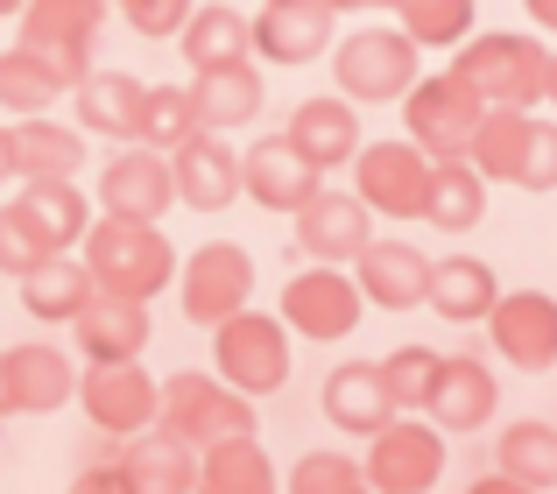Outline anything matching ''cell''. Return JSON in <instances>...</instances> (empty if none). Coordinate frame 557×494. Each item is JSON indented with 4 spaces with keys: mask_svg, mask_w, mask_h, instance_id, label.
Returning a JSON list of instances; mask_svg holds the SVG:
<instances>
[{
    "mask_svg": "<svg viewBox=\"0 0 557 494\" xmlns=\"http://www.w3.org/2000/svg\"><path fill=\"white\" fill-rule=\"evenodd\" d=\"M78 261L92 269L99 297H127V304H156L170 289V275H177V247L156 220H113V212H99L92 226H85L78 240Z\"/></svg>",
    "mask_w": 557,
    "mask_h": 494,
    "instance_id": "obj_1",
    "label": "cell"
},
{
    "mask_svg": "<svg viewBox=\"0 0 557 494\" xmlns=\"http://www.w3.org/2000/svg\"><path fill=\"white\" fill-rule=\"evenodd\" d=\"M423 78V50L395 22H360L332 42V92L354 107H403V92Z\"/></svg>",
    "mask_w": 557,
    "mask_h": 494,
    "instance_id": "obj_2",
    "label": "cell"
},
{
    "mask_svg": "<svg viewBox=\"0 0 557 494\" xmlns=\"http://www.w3.org/2000/svg\"><path fill=\"white\" fill-rule=\"evenodd\" d=\"M289 368H297V332L283 325L275 311H233L226 325H212V374L240 396H283Z\"/></svg>",
    "mask_w": 557,
    "mask_h": 494,
    "instance_id": "obj_3",
    "label": "cell"
},
{
    "mask_svg": "<svg viewBox=\"0 0 557 494\" xmlns=\"http://www.w3.org/2000/svg\"><path fill=\"white\" fill-rule=\"evenodd\" d=\"M544 64H550V42L508 36V28H494V36L473 28V36L451 50V71L480 92V107H516V113L544 107Z\"/></svg>",
    "mask_w": 557,
    "mask_h": 494,
    "instance_id": "obj_4",
    "label": "cell"
},
{
    "mask_svg": "<svg viewBox=\"0 0 557 494\" xmlns=\"http://www.w3.org/2000/svg\"><path fill=\"white\" fill-rule=\"evenodd\" d=\"M156 431H170V439L184 445H219V439H247L255 424V396H240V388H226L219 374L205 368H177L163 388H156Z\"/></svg>",
    "mask_w": 557,
    "mask_h": 494,
    "instance_id": "obj_5",
    "label": "cell"
},
{
    "mask_svg": "<svg viewBox=\"0 0 557 494\" xmlns=\"http://www.w3.org/2000/svg\"><path fill=\"white\" fill-rule=\"evenodd\" d=\"M480 92L459 78V71H423L417 85L403 92V135L417 141L431 163H451V156L473 149V127H480Z\"/></svg>",
    "mask_w": 557,
    "mask_h": 494,
    "instance_id": "obj_6",
    "label": "cell"
},
{
    "mask_svg": "<svg viewBox=\"0 0 557 494\" xmlns=\"http://www.w3.org/2000/svg\"><path fill=\"white\" fill-rule=\"evenodd\" d=\"M255 304V255L240 240H205L198 255L177 261V311L190 325H226L233 311Z\"/></svg>",
    "mask_w": 557,
    "mask_h": 494,
    "instance_id": "obj_7",
    "label": "cell"
},
{
    "mask_svg": "<svg viewBox=\"0 0 557 494\" xmlns=\"http://www.w3.org/2000/svg\"><path fill=\"white\" fill-rule=\"evenodd\" d=\"M360 473H368L374 494H431L445 481V431L431 417H388L368 439Z\"/></svg>",
    "mask_w": 557,
    "mask_h": 494,
    "instance_id": "obj_8",
    "label": "cell"
},
{
    "mask_svg": "<svg viewBox=\"0 0 557 494\" xmlns=\"http://www.w3.org/2000/svg\"><path fill=\"white\" fill-rule=\"evenodd\" d=\"M354 192L360 206L374 212V220H423V198H431V156L417 149V141H360L354 156Z\"/></svg>",
    "mask_w": 557,
    "mask_h": 494,
    "instance_id": "obj_9",
    "label": "cell"
},
{
    "mask_svg": "<svg viewBox=\"0 0 557 494\" xmlns=\"http://www.w3.org/2000/svg\"><path fill=\"white\" fill-rule=\"evenodd\" d=\"M275 318H283L297 339H346V332H360V318H368V297H360L354 269H332V261H318V269L289 275L283 283V304H275Z\"/></svg>",
    "mask_w": 557,
    "mask_h": 494,
    "instance_id": "obj_10",
    "label": "cell"
},
{
    "mask_svg": "<svg viewBox=\"0 0 557 494\" xmlns=\"http://www.w3.org/2000/svg\"><path fill=\"white\" fill-rule=\"evenodd\" d=\"M107 0H28L14 22H22V42L28 50H42L57 71H64L71 85L92 71V50L99 36H107Z\"/></svg>",
    "mask_w": 557,
    "mask_h": 494,
    "instance_id": "obj_11",
    "label": "cell"
},
{
    "mask_svg": "<svg viewBox=\"0 0 557 494\" xmlns=\"http://www.w3.org/2000/svg\"><path fill=\"white\" fill-rule=\"evenodd\" d=\"M480 325H487L494 354L516 374H550L557 368V297L550 289H502Z\"/></svg>",
    "mask_w": 557,
    "mask_h": 494,
    "instance_id": "obj_12",
    "label": "cell"
},
{
    "mask_svg": "<svg viewBox=\"0 0 557 494\" xmlns=\"http://www.w3.org/2000/svg\"><path fill=\"white\" fill-rule=\"evenodd\" d=\"M99 212H113V220H170V206H177V177H170V156L163 149H141V141H121V156H107V170H99V192H92Z\"/></svg>",
    "mask_w": 557,
    "mask_h": 494,
    "instance_id": "obj_13",
    "label": "cell"
},
{
    "mask_svg": "<svg viewBox=\"0 0 557 494\" xmlns=\"http://www.w3.org/2000/svg\"><path fill=\"white\" fill-rule=\"evenodd\" d=\"M332 22L339 14L325 8V0H261L255 14H247V28H255V57L275 71H304L318 64V57H332Z\"/></svg>",
    "mask_w": 557,
    "mask_h": 494,
    "instance_id": "obj_14",
    "label": "cell"
},
{
    "mask_svg": "<svg viewBox=\"0 0 557 494\" xmlns=\"http://www.w3.org/2000/svg\"><path fill=\"white\" fill-rule=\"evenodd\" d=\"M289 226H297V247L311 261H332V269H354L360 247L374 240V212L360 206V192H339V184H318L311 198H304L297 212H289Z\"/></svg>",
    "mask_w": 557,
    "mask_h": 494,
    "instance_id": "obj_15",
    "label": "cell"
},
{
    "mask_svg": "<svg viewBox=\"0 0 557 494\" xmlns=\"http://www.w3.org/2000/svg\"><path fill=\"white\" fill-rule=\"evenodd\" d=\"M0 382H8V417H57L78 403V360L50 339L0 346Z\"/></svg>",
    "mask_w": 557,
    "mask_h": 494,
    "instance_id": "obj_16",
    "label": "cell"
},
{
    "mask_svg": "<svg viewBox=\"0 0 557 494\" xmlns=\"http://www.w3.org/2000/svg\"><path fill=\"white\" fill-rule=\"evenodd\" d=\"M156 374L141 360H121V368H78V410L92 431L107 439H135V431L156 424Z\"/></svg>",
    "mask_w": 557,
    "mask_h": 494,
    "instance_id": "obj_17",
    "label": "cell"
},
{
    "mask_svg": "<svg viewBox=\"0 0 557 494\" xmlns=\"http://www.w3.org/2000/svg\"><path fill=\"white\" fill-rule=\"evenodd\" d=\"M318 184H325V170H318L289 135H261L255 149H240V198L261 206V212H275V220L297 212Z\"/></svg>",
    "mask_w": 557,
    "mask_h": 494,
    "instance_id": "obj_18",
    "label": "cell"
},
{
    "mask_svg": "<svg viewBox=\"0 0 557 494\" xmlns=\"http://www.w3.org/2000/svg\"><path fill=\"white\" fill-rule=\"evenodd\" d=\"M170 177H177V206L184 212H226V206H240V149H233V135L198 127L184 149H170Z\"/></svg>",
    "mask_w": 557,
    "mask_h": 494,
    "instance_id": "obj_19",
    "label": "cell"
},
{
    "mask_svg": "<svg viewBox=\"0 0 557 494\" xmlns=\"http://www.w3.org/2000/svg\"><path fill=\"white\" fill-rule=\"evenodd\" d=\"M354 283L360 297L374 304V311H423V297H431V255H423L417 240H368L354 261Z\"/></svg>",
    "mask_w": 557,
    "mask_h": 494,
    "instance_id": "obj_20",
    "label": "cell"
},
{
    "mask_svg": "<svg viewBox=\"0 0 557 494\" xmlns=\"http://www.w3.org/2000/svg\"><path fill=\"white\" fill-rule=\"evenodd\" d=\"M156 339V318L149 304H127V297H92L78 318H71V346H78L85 368H121V360H141Z\"/></svg>",
    "mask_w": 557,
    "mask_h": 494,
    "instance_id": "obj_21",
    "label": "cell"
},
{
    "mask_svg": "<svg viewBox=\"0 0 557 494\" xmlns=\"http://www.w3.org/2000/svg\"><path fill=\"white\" fill-rule=\"evenodd\" d=\"M494 410H502V382L487 374V360H473V354L437 360V388H431V403H423V417H431L437 431H451V439L487 431Z\"/></svg>",
    "mask_w": 557,
    "mask_h": 494,
    "instance_id": "obj_22",
    "label": "cell"
},
{
    "mask_svg": "<svg viewBox=\"0 0 557 494\" xmlns=\"http://www.w3.org/2000/svg\"><path fill=\"white\" fill-rule=\"evenodd\" d=\"M289 141H297L304 156H311L325 177H339V170H354L360 141H368V127H360V107L339 92H318V99H297V113H289L283 127Z\"/></svg>",
    "mask_w": 557,
    "mask_h": 494,
    "instance_id": "obj_23",
    "label": "cell"
},
{
    "mask_svg": "<svg viewBox=\"0 0 557 494\" xmlns=\"http://www.w3.org/2000/svg\"><path fill=\"white\" fill-rule=\"evenodd\" d=\"M14 212H22V226L50 247V255H78L85 226L99 220V206L78 192V177H28L22 192H14Z\"/></svg>",
    "mask_w": 557,
    "mask_h": 494,
    "instance_id": "obj_24",
    "label": "cell"
},
{
    "mask_svg": "<svg viewBox=\"0 0 557 494\" xmlns=\"http://www.w3.org/2000/svg\"><path fill=\"white\" fill-rule=\"evenodd\" d=\"M141 99H149V78H135V71H85L78 85H71V121L85 127V135H107V141H135L141 135Z\"/></svg>",
    "mask_w": 557,
    "mask_h": 494,
    "instance_id": "obj_25",
    "label": "cell"
},
{
    "mask_svg": "<svg viewBox=\"0 0 557 494\" xmlns=\"http://www.w3.org/2000/svg\"><path fill=\"white\" fill-rule=\"evenodd\" d=\"M318 410H325V424L339 431V439H374L395 417L381 360H339V368L325 374V388H318Z\"/></svg>",
    "mask_w": 557,
    "mask_h": 494,
    "instance_id": "obj_26",
    "label": "cell"
},
{
    "mask_svg": "<svg viewBox=\"0 0 557 494\" xmlns=\"http://www.w3.org/2000/svg\"><path fill=\"white\" fill-rule=\"evenodd\" d=\"M8 141H14V184L28 177H78L85 170V127L78 121H57V113H28V121H8Z\"/></svg>",
    "mask_w": 557,
    "mask_h": 494,
    "instance_id": "obj_27",
    "label": "cell"
},
{
    "mask_svg": "<svg viewBox=\"0 0 557 494\" xmlns=\"http://www.w3.org/2000/svg\"><path fill=\"white\" fill-rule=\"evenodd\" d=\"M190 99H198V121L212 127V135H240V127L261 121L269 85H261V64H255V57H240V64L198 71V78H190Z\"/></svg>",
    "mask_w": 557,
    "mask_h": 494,
    "instance_id": "obj_28",
    "label": "cell"
},
{
    "mask_svg": "<svg viewBox=\"0 0 557 494\" xmlns=\"http://www.w3.org/2000/svg\"><path fill=\"white\" fill-rule=\"evenodd\" d=\"M121 473L135 494H190L198 487V445L170 439V431H135V439H121Z\"/></svg>",
    "mask_w": 557,
    "mask_h": 494,
    "instance_id": "obj_29",
    "label": "cell"
},
{
    "mask_svg": "<svg viewBox=\"0 0 557 494\" xmlns=\"http://www.w3.org/2000/svg\"><path fill=\"white\" fill-rule=\"evenodd\" d=\"M14 289H22V311L36 318V325H71V318H78L85 304L99 297L92 269H85L78 255H42Z\"/></svg>",
    "mask_w": 557,
    "mask_h": 494,
    "instance_id": "obj_30",
    "label": "cell"
},
{
    "mask_svg": "<svg viewBox=\"0 0 557 494\" xmlns=\"http://www.w3.org/2000/svg\"><path fill=\"white\" fill-rule=\"evenodd\" d=\"M494 297H502V283H494V269L480 255L431 261V297H423L431 318H445V325H480V318L494 311Z\"/></svg>",
    "mask_w": 557,
    "mask_h": 494,
    "instance_id": "obj_31",
    "label": "cell"
},
{
    "mask_svg": "<svg viewBox=\"0 0 557 494\" xmlns=\"http://www.w3.org/2000/svg\"><path fill=\"white\" fill-rule=\"evenodd\" d=\"M190 494H283V473H275L269 445L247 431V439H219L198 453V487Z\"/></svg>",
    "mask_w": 557,
    "mask_h": 494,
    "instance_id": "obj_32",
    "label": "cell"
},
{
    "mask_svg": "<svg viewBox=\"0 0 557 494\" xmlns=\"http://www.w3.org/2000/svg\"><path fill=\"white\" fill-rule=\"evenodd\" d=\"M177 50H184L190 78H198V71H219V64H240V57H255V28H247V14L233 8V0H205V8H190Z\"/></svg>",
    "mask_w": 557,
    "mask_h": 494,
    "instance_id": "obj_33",
    "label": "cell"
},
{
    "mask_svg": "<svg viewBox=\"0 0 557 494\" xmlns=\"http://www.w3.org/2000/svg\"><path fill=\"white\" fill-rule=\"evenodd\" d=\"M71 92V78L50 64L42 50H28V42H14V50H0V113L8 121H28V113H57V99Z\"/></svg>",
    "mask_w": 557,
    "mask_h": 494,
    "instance_id": "obj_34",
    "label": "cell"
},
{
    "mask_svg": "<svg viewBox=\"0 0 557 494\" xmlns=\"http://www.w3.org/2000/svg\"><path fill=\"white\" fill-rule=\"evenodd\" d=\"M423 220H431L437 234H473V226L487 220V177H480L466 156L431 163V198H423Z\"/></svg>",
    "mask_w": 557,
    "mask_h": 494,
    "instance_id": "obj_35",
    "label": "cell"
},
{
    "mask_svg": "<svg viewBox=\"0 0 557 494\" xmlns=\"http://www.w3.org/2000/svg\"><path fill=\"white\" fill-rule=\"evenodd\" d=\"M494 473L550 494L557 487V424H544V417H516L508 431H494Z\"/></svg>",
    "mask_w": 557,
    "mask_h": 494,
    "instance_id": "obj_36",
    "label": "cell"
},
{
    "mask_svg": "<svg viewBox=\"0 0 557 494\" xmlns=\"http://www.w3.org/2000/svg\"><path fill=\"white\" fill-rule=\"evenodd\" d=\"M388 8H395V28H403L417 50H459L480 22L473 0H388Z\"/></svg>",
    "mask_w": 557,
    "mask_h": 494,
    "instance_id": "obj_37",
    "label": "cell"
},
{
    "mask_svg": "<svg viewBox=\"0 0 557 494\" xmlns=\"http://www.w3.org/2000/svg\"><path fill=\"white\" fill-rule=\"evenodd\" d=\"M522 135H530V113H516V107H487V113H480V127H473V149H466V163H473L487 184H516Z\"/></svg>",
    "mask_w": 557,
    "mask_h": 494,
    "instance_id": "obj_38",
    "label": "cell"
},
{
    "mask_svg": "<svg viewBox=\"0 0 557 494\" xmlns=\"http://www.w3.org/2000/svg\"><path fill=\"white\" fill-rule=\"evenodd\" d=\"M198 99H190V85H149V99H141V149H184L190 135H198Z\"/></svg>",
    "mask_w": 557,
    "mask_h": 494,
    "instance_id": "obj_39",
    "label": "cell"
},
{
    "mask_svg": "<svg viewBox=\"0 0 557 494\" xmlns=\"http://www.w3.org/2000/svg\"><path fill=\"white\" fill-rule=\"evenodd\" d=\"M437 346H423V339H409V346H395L388 360H381V382H388V403H395V417H423V403H431V388H437Z\"/></svg>",
    "mask_w": 557,
    "mask_h": 494,
    "instance_id": "obj_40",
    "label": "cell"
},
{
    "mask_svg": "<svg viewBox=\"0 0 557 494\" xmlns=\"http://www.w3.org/2000/svg\"><path fill=\"white\" fill-rule=\"evenodd\" d=\"M283 494H368V473H360V459H346L339 445H318V453H304L297 467H289Z\"/></svg>",
    "mask_w": 557,
    "mask_h": 494,
    "instance_id": "obj_41",
    "label": "cell"
},
{
    "mask_svg": "<svg viewBox=\"0 0 557 494\" xmlns=\"http://www.w3.org/2000/svg\"><path fill=\"white\" fill-rule=\"evenodd\" d=\"M516 192H557V113H530L522 163H516Z\"/></svg>",
    "mask_w": 557,
    "mask_h": 494,
    "instance_id": "obj_42",
    "label": "cell"
},
{
    "mask_svg": "<svg viewBox=\"0 0 557 494\" xmlns=\"http://www.w3.org/2000/svg\"><path fill=\"white\" fill-rule=\"evenodd\" d=\"M190 8H198V0H127V8H121V22L135 28L141 42H170V36H184Z\"/></svg>",
    "mask_w": 557,
    "mask_h": 494,
    "instance_id": "obj_43",
    "label": "cell"
},
{
    "mask_svg": "<svg viewBox=\"0 0 557 494\" xmlns=\"http://www.w3.org/2000/svg\"><path fill=\"white\" fill-rule=\"evenodd\" d=\"M42 255H50V247H42V240L22 226V212H14V206H0V275H14V283H22V275L36 269Z\"/></svg>",
    "mask_w": 557,
    "mask_h": 494,
    "instance_id": "obj_44",
    "label": "cell"
},
{
    "mask_svg": "<svg viewBox=\"0 0 557 494\" xmlns=\"http://www.w3.org/2000/svg\"><path fill=\"white\" fill-rule=\"evenodd\" d=\"M64 494H135V487H127L121 459H107V467H85V473H78V481H71Z\"/></svg>",
    "mask_w": 557,
    "mask_h": 494,
    "instance_id": "obj_45",
    "label": "cell"
},
{
    "mask_svg": "<svg viewBox=\"0 0 557 494\" xmlns=\"http://www.w3.org/2000/svg\"><path fill=\"white\" fill-rule=\"evenodd\" d=\"M466 494H536V487H522V481H508V473H480Z\"/></svg>",
    "mask_w": 557,
    "mask_h": 494,
    "instance_id": "obj_46",
    "label": "cell"
},
{
    "mask_svg": "<svg viewBox=\"0 0 557 494\" xmlns=\"http://www.w3.org/2000/svg\"><path fill=\"white\" fill-rule=\"evenodd\" d=\"M522 14H530L544 36H557V0H522Z\"/></svg>",
    "mask_w": 557,
    "mask_h": 494,
    "instance_id": "obj_47",
    "label": "cell"
},
{
    "mask_svg": "<svg viewBox=\"0 0 557 494\" xmlns=\"http://www.w3.org/2000/svg\"><path fill=\"white\" fill-rule=\"evenodd\" d=\"M325 8H332V14H381L388 0H325Z\"/></svg>",
    "mask_w": 557,
    "mask_h": 494,
    "instance_id": "obj_48",
    "label": "cell"
},
{
    "mask_svg": "<svg viewBox=\"0 0 557 494\" xmlns=\"http://www.w3.org/2000/svg\"><path fill=\"white\" fill-rule=\"evenodd\" d=\"M0 184H14V141H8V121H0Z\"/></svg>",
    "mask_w": 557,
    "mask_h": 494,
    "instance_id": "obj_49",
    "label": "cell"
},
{
    "mask_svg": "<svg viewBox=\"0 0 557 494\" xmlns=\"http://www.w3.org/2000/svg\"><path fill=\"white\" fill-rule=\"evenodd\" d=\"M544 107L557 113V50H550V64H544Z\"/></svg>",
    "mask_w": 557,
    "mask_h": 494,
    "instance_id": "obj_50",
    "label": "cell"
},
{
    "mask_svg": "<svg viewBox=\"0 0 557 494\" xmlns=\"http://www.w3.org/2000/svg\"><path fill=\"white\" fill-rule=\"evenodd\" d=\"M28 8V0H0V14H22Z\"/></svg>",
    "mask_w": 557,
    "mask_h": 494,
    "instance_id": "obj_51",
    "label": "cell"
},
{
    "mask_svg": "<svg viewBox=\"0 0 557 494\" xmlns=\"http://www.w3.org/2000/svg\"><path fill=\"white\" fill-rule=\"evenodd\" d=\"M0 424H8V382H0Z\"/></svg>",
    "mask_w": 557,
    "mask_h": 494,
    "instance_id": "obj_52",
    "label": "cell"
},
{
    "mask_svg": "<svg viewBox=\"0 0 557 494\" xmlns=\"http://www.w3.org/2000/svg\"><path fill=\"white\" fill-rule=\"evenodd\" d=\"M107 8H127V0H107Z\"/></svg>",
    "mask_w": 557,
    "mask_h": 494,
    "instance_id": "obj_53",
    "label": "cell"
},
{
    "mask_svg": "<svg viewBox=\"0 0 557 494\" xmlns=\"http://www.w3.org/2000/svg\"><path fill=\"white\" fill-rule=\"evenodd\" d=\"M233 8H240V0H233Z\"/></svg>",
    "mask_w": 557,
    "mask_h": 494,
    "instance_id": "obj_54",
    "label": "cell"
},
{
    "mask_svg": "<svg viewBox=\"0 0 557 494\" xmlns=\"http://www.w3.org/2000/svg\"><path fill=\"white\" fill-rule=\"evenodd\" d=\"M368 494H374V487H368Z\"/></svg>",
    "mask_w": 557,
    "mask_h": 494,
    "instance_id": "obj_55",
    "label": "cell"
}]
</instances>
